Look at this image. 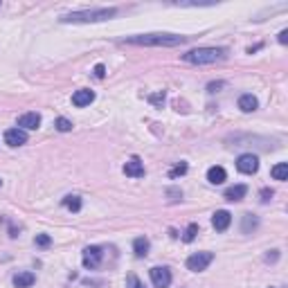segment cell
Returning a JSON list of instances; mask_svg holds the SVG:
<instances>
[{
  "label": "cell",
  "mask_w": 288,
  "mask_h": 288,
  "mask_svg": "<svg viewBox=\"0 0 288 288\" xmlns=\"http://www.w3.org/2000/svg\"><path fill=\"white\" fill-rule=\"evenodd\" d=\"M122 43H131V45H146V47H176L187 43V36L180 34H165V32H158V34H138V36H126L122 39Z\"/></svg>",
  "instance_id": "6da1fadb"
},
{
  "label": "cell",
  "mask_w": 288,
  "mask_h": 288,
  "mask_svg": "<svg viewBox=\"0 0 288 288\" xmlns=\"http://www.w3.org/2000/svg\"><path fill=\"white\" fill-rule=\"evenodd\" d=\"M270 198H273V189H268V187L261 189V203H268Z\"/></svg>",
  "instance_id": "4316f807"
},
{
  "label": "cell",
  "mask_w": 288,
  "mask_h": 288,
  "mask_svg": "<svg viewBox=\"0 0 288 288\" xmlns=\"http://www.w3.org/2000/svg\"><path fill=\"white\" fill-rule=\"evenodd\" d=\"M34 281H36V277L32 273H18L14 277V286L16 288H30Z\"/></svg>",
  "instance_id": "e0dca14e"
},
{
  "label": "cell",
  "mask_w": 288,
  "mask_h": 288,
  "mask_svg": "<svg viewBox=\"0 0 288 288\" xmlns=\"http://www.w3.org/2000/svg\"><path fill=\"white\" fill-rule=\"evenodd\" d=\"M34 243H36V246H39V248H47V246H50V243H52V239L47 237V234H36Z\"/></svg>",
  "instance_id": "cb8c5ba5"
},
{
  "label": "cell",
  "mask_w": 288,
  "mask_h": 288,
  "mask_svg": "<svg viewBox=\"0 0 288 288\" xmlns=\"http://www.w3.org/2000/svg\"><path fill=\"white\" fill-rule=\"evenodd\" d=\"M151 101H153V104H162V101H165V92H160V95H153V97H151Z\"/></svg>",
  "instance_id": "83f0119b"
},
{
  "label": "cell",
  "mask_w": 288,
  "mask_h": 288,
  "mask_svg": "<svg viewBox=\"0 0 288 288\" xmlns=\"http://www.w3.org/2000/svg\"><path fill=\"white\" fill-rule=\"evenodd\" d=\"M27 142V133L23 128H9L7 133H5V144L9 146H20Z\"/></svg>",
  "instance_id": "30bf717a"
},
{
  "label": "cell",
  "mask_w": 288,
  "mask_h": 288,
  "mask_svg": "<svg viewBox=\"0 0 288 288\" xmlns=\"http://www.w3.org/2000/svg\"><path fill=\"white\" fill-rule=\"evenodd\" d=\"M54 126L59 128L61 133H68V131H72V122L70 119H66V117H59L57 122H54Z\"/></svg>",
  "instance_id": "7402d4cb"
},
{
  "label": "cell",
  "mask_w": 288,
  "mask_h": 288,
  "mask_svg": "<svg viewBox=\"0 0 288 288\" xmlns=\"http://www.w3.org/2000/svg\"><path fill=\"white\" fill-rule=\"evenodd\" d=\"M63 207L70 210V212H79L81 210V198L77 194H70V196L63 198Z\"/></svg>",
  "instance_id": "ac0fdd59"
},
{
  "label": "cell",
  "mask_w": 288,
  "mask_h": 288,
  "mask_svg": "<svg viewBox=\"0 0 288 288\" xmlns=\"http://www.w3.org/2000/svg\"><path fill=\"white\" fill-rule=\"evenodd\" d=\"M149 248H151V243H149V239L146 237H138L133 241V252H135V257H146V254H149Z\"/></svg>",
  "instance_id": "5bb4252c"
},
{
  "label": "cell",
  "mask_w": 288,
  "mask_h": 288,
  "mask_svg": "<svg viewBox=\"0 0 288 288\" xmlns=\"http://www.w3.org/2000/svg\"><path fill=\"white\" fill-rule=\"evenodd\" d=\"M246 194H248V187L246 185H234V187H230V189H225V200H241V198H246Z\"/></svg>",
  "instance_id": "9a60e30c"
},
{
  "label": "cell",
  "mask_w": 288,
  "mask_h": 288,
  "mask_svg": "<svg viewBox=\"0 0 288 288\" xmlns=\"http://www.w3.org/2000/svg\"><path fill=\"white\" fill-rule=\"evenodd\" d=\"M237 169L241 171V173H248V176H252V173H257V169H259V158H257V155H252V153H243V155H239V160H237Z\"/></svg>",
  "instance_id": "52a82bcc"
},
{
  "label": "cell",
  "mask_w": 288,
  "mask_h": 288,
  "mask_svg": "<svg viewBox=\"0 0 288 288\" xmlns=\"http://www.w3.org/2000/svg\"><path fill=\"white\" fill-rule=\"evenodd\" d=\"M270 173H273L275 180H286L288 178V162H279V165H275Z\"/></svg>",
  "instance_id": "ffe728a7"
},
{
  "label": "cell",
  "mask_w": 288,
  "mask_h": 288,
  "mask_svg": "<svg viewBox=\"0 0 288 288\" xmlns=\"http://www.w3.org/2000/svg\"><path fill=\"white\" fill-rule=\"evenodd\" d=\"M92 101H95V92L88 90V88H81V90H77L72 95V104L77 108H84V106L92 104Z\"/></svg>",
  "instance_id": "7c38bea8"
},
{
  "label": "cell",
  "mask_w": 288,
  "mask_h": 288,
  "mask_svg": "<svg viewBox=\"0 0 288 288\" xmlns=\"http://www.w3.org/2000/svg\"><path fill=\"white\" fill-rule=\"evenodd\" d=\"M39 126H41L39 113H25V115L18 117V128H23V131H36Z\"/></svg>",
  "instance_id": "ba28073f"
},
{
  "label": "cell",
  "mask_w": 288,
  "mask_h": 288,
  "mask_svg": "<svg viewBox=\"0 0 288 288\" xmlns=\"http://www.w3.org/2000/svg\"><path fill=\"white\" fill-rule=\"evenodd\" d=\"M128 288H144L142 284H140V279H138V277H135V275H128Z\"/></svg>",
  "instance_id": "d4e9b609"
},
{
  "label": "cell",
  "mask_w": 288,
  "mask_h": 288,
  "mask_svg": "<svg viewBox=\"0 0 288 288\" xmlns=\"http://www.w3.org/2000/svg\"><path fill=\"white\" fill-rule=\"evenodd\" d=\"M92 72H95V77H97V79H104V74H106V68H104V66H101V63H99V66H95V70H92Z\"/></svg>",
  "instance_id": "484cf974"
},
{
  "label": "cell",
  "mask_w": 288,
  "mask_h": 288,
  "mask_svg": "<svg viewBox=\"0 0 288 288\" xmlns=\"http://www.w3.org/2000/svg\"><path fill=\"white\" fill-rule=\"evenodd\" d=\"M257 225H259V219H257V216H252V214H246V216H243L241 230L246 232V234H250L252 230H257Z\"/></svg>",
  "instance_id": "d6986e66"
},
{
  "label": "cell",
  "mask_w": 288,
  "mask_h": 288,
  "mask_svg": "<svg viewBox=\"0 0 288 288\" xmlns=\"http://www.w3.org/2000/svg\"><path fill=\"white\" fill-rule=\"evenodd\" d=\"M277 257H279L277 250H273V254H266V261H277Z\"/></svg>",
  "instance_id": "f1b7e54d"
},
{
  "label": "cell",
  "mask_w": 288,
  "mask_h": 288,
  "mask_svg": "<svg viewBox=\"0 0 288 288\" xmlns=\"http://www.w3.org/2000/svg\"><path fill=\"white\" fill-rule=\"evenodd\" d=\"M182 173H187V162H178L169 171V178H178V176H182Z\"/></svg>",
  "instance_id": "603a6c76"
},
{
  "label": "cell",
  "mask_w": 288,
  "mask_h": 288,
  "mask_svg": "<svg viewBox=\"0 0 288 288\" xmlns=\"http://www.w3.org/2000/svg\"><path fill=\"white\" fill-rule=\"evenodd\" d=\"M230 223H232V214L225 210H219L214 216H212V225H214L219 232H225L227 227H230Z\"/></svg>",
  "instance_id": "8fae6325"
},
{
  "label": "cell",
  "mask_w": 288,
  "mask_h": 288,
  "mask_svg": "<svg viewBox=\"0 0 288 288\" xmlns=\"http://www.w3.org/2000/svg\"><path fill=\"white\" fill-rule=\"evenodd\" d=\"M151 284L155 288H167L171 284V270L165 268V266H155V268H151Z\"/></svg>",
  "instance_id": "8992f818"
},
{
  "label": "cell",
  "mask_w": 288,
  "mask_h": 288,
  "mask_svg": "<svg viewBox=\"0 0 288 288\" xmlns=\"http://www.w3.org/2000/svg\"><path fill=\"white\" fill-rule=\"evenodd\" d=\"M124 173H126L128 178H142V176H144V165H142V160H140L138 155H133L131 160L124 165Z\"/></svg>",
  "instance_id": "9c48e42d"
},
{
  "label": "cell",
  "mask_w": 288,
  "mask_h": 288,
  "mask_svg": "<svg viewBox=\"0 0 288 288\" xmlns=\"http://www.w3.org/2000/svg\"><path fill=\"white\" fill-rule=\"evenodd\" d=\"M101 257H104V252H101L99 246H88L84 250V257H81V264H84V268H97V266L101 264Z\"/></svg>",
  "instance_id": "5b68a950"
},
{
  "label": "cell",
  "mask_w": 288,
  "mask_h": 288,
  "mask_svg": "<svg viewBox=\"0 0 288 288\" xmlns=\"http://www.w3.org/2000/svg\"><path fill=\"white\" fill-rule=\"evenodd\" d=\"M221 86H223V84H210L207 90H210V92H216V88H221Z\"/></svg>",
  "instance_id": "4dcf8cb0"
},
{
  "label": "cell",
  "mask_w": 288,
  "mask_h": 288,
  "mask_svg": "<svg viewBox=\"0 0 288 288\" xmlns=\"http://www.w3.org/2000/svg\"><path fill=\"white\" fill-rule=\"evenodd\" d=\"M212 261H214V254L212 252H196L187 259V268L194 270V273H200V270H205Z\"/></svg>",
  "instance_id": "277c9868"
},
{
  "label": "cell",
  "mask_w": 288,
  "mask_h": 288,
  "mask_svg": "<svg viewBox=\"0 0 288 288\" xmlns=\"http://www.w3.org/2000/svg\"><path fill=\"white\" fill-rule=\"evenodd\" d=\"M196 234H198V225H196V223H189L187 230H185V234H182V241L192 243L194 239H196Z\"/></svg>",
  "instance_id": "44dd1931"
},
{
  "label": "cell",
  "mask_w": 288,
  "mask_h": 288,
  "mask_svg": "<svg viewBox=\"0 0 288 288\" xmlns=\"http://www.w3.org/2000/svg\"><path fill=\"white\" fill-rule=\"evenodd\" d=\"M257 106H259L257 97H252V95H241V97H239V108H241L243 113L257 111Z\"/></svg>",
  "instance_id": "2e32d148"
},
{
  "label": "cell",
  "mask_w": 288,
  "mask_h": 288,
  "mask_svg": "<svg viewBox=\"0 0 288 288\" xmlns=\"http://www.w3.org/2000/svg\"><path fill=\"white\" fill-rule=\"evenodd\" d=\"M117 16V7H97V9H81L61 16V23H99V20H111Z\"/></svg>",
  "instance_id": "7a4b0ae2"
},
{
  "label": "cell",
  "mask_w": 288,
  "mask_h": 288,
  "mask_svg": "<svg viewBox=\"0 0 288 288\" xmlns=\"http://www.w3.org/2000/svg\"><path fill=\"white\" fill-rule=\"evenodd\" d=\"M227 59V47H198L187 54H182L185 63H194V66H207V63H216Z\"/></svg>",
  "instance_id": "3957f363"
},
{
  "label": "cell",
  "mask_w": 288,
  "mask_h": 288,
  "mask_svg": "<svg viewBox=\"0 0 288 288\" xmlns=\"http://www.w3.org/2000/svg\"><path fill=\"white\" fill-rule=\"evenodd\" d=\"M279 43H288V32H286V30L279 34Z\"/></svg>",
  "instance_id": "f546056e"
},
{
  "label": "cell",
  "mask_w": 288,
  "mask_h": 288,
  "mask_svg": "<svg viewBox=\"0 0 288 288\" xmlns=\"http://www.w3.org/2000/svg\"><path fill=\"white\" fill-rule=\"evenodd\" d=\"M207 180L212 185H223L227 180V173H225L223 167H210V169H207Z\"/></svg>",
  "instance_id": "4fadbf2b"
},
{
  "label": "cell",
  "mask_w": 288,
  "mask_h": 288,
  "mask_svg": "<svg viewBox=\"0 0 288 288\" xmlns=\"http://www.w3.org/2000/svg\"><path fill=\"white\" fill-rule=\"evenodd\" d=\"M0 182H3V180H0Z\"/></svg>",
  "instance_id": "1f68e13d"
}]
</instances>
